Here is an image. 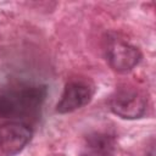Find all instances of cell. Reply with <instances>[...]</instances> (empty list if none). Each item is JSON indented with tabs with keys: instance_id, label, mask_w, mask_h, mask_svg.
I'll return each mask as SVG.
<instances>
[{
	"instance_id": "6da1fadb",
	"label": "cell",
	"mask_w": 156,
	"mask_h": 156,
	"mask_svg": "<svg viewBox=\"0 0 156 156\" xmlns=\"http://www.w3.org/2000/svg\"><path fill=\"white\" fill-rule=\"evenodd\" d=\"M48 96L44 84L12 82L0 85V117L7 121H21L29 124L40 117Z\"/></svg>"
},
{
	"instance_id": "7a4b0ae2",
	"label": "cell",
	"mask_w": 156,
	"mask_h": 156,
	"mask_svg": "<svg viewBox=\"0 0 156 156\" xmlns=\"http://www.w3.org/2000/svg\"><path fill=\"white\" fill-rule=\"evenodd\" d=\"M104 52L107 65L117 73L133 71L143 58V54L138 46L112 33L105 39Z\"/></svg>"
},
{
	"instance_id": "3957f363",
	"label": "cell",
	"mask_w": 156,
	"mask_h": 156,
	"mask_svg": "<svg viewBox=\"0 0 156 156\" xmlns=\"http://www.w3.org/2000/svg\"><path fill=\"white\" fill-rule=\"evenodd\" d=\"M108 106L112 113L123 119H139L147 110V98L144 91L133 88H118L110 96Z\"/></svg>"
},
{
	"instance_id": "277c9868",
	"label": "cell",
	"mask_w": 156,
	"mask_h": 156,
	"mask_svg": "<svg viewBox=\"0 0 156 156\" xmlns=\"http://www.w3.org/2000/svg\"><path fill=\"white\" fill-rule=\"evenodd\" d=\"M95 94V85L85 78H73L65 84L55 111L60 115L74 112L87 106Z\"/></svg>"
},
{
	"instance_id": "5b68a950",
	"label": "cell",
	"mask_w": 156,
	"mask_h": 156,
	"mask_svg": "<svg viewBox=\"0 0 156 156\" xmlns=\"http://www.w3.org/2000/svg\"><path fill=\"white\" fill-rule=\"evenodd\" d=\"M33 128L21 121H6L0 124V152L5 156L18 155L32 140Z\"/></svg>"
},
{
	"instance_id": "8992f818",
	"label": "cell",
	"mask_w": 156,
	"mask_h": 156,
	"mask_svg": "<svg viewBox=\"0 0 156 156\" xmlns=\"http://www.w3.org/2000/svg\"><path fill=\"white\" fill-rule=\"evenodd\" d=\"M117 145L116 136L108 132L89 133L82 144L79 156H112Z\"/></svg>"
}]
</instances>
